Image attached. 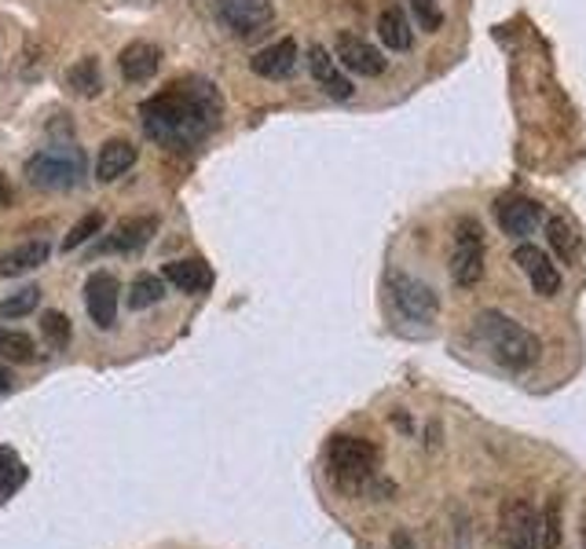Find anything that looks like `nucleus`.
<instances>
[{
	"mask_svg": "<svg viewBox=\"0 0 586 549\" xmlns=\"http://www.w3.org/2000/svg\"><path fill=\"white\" fill-rule=\"evenodd\" d=\"M224 99L216 85L202 82V77H188V82H172L166 92H158L140 107L143 132L155 143L169 147V151H188L199 147L216 125H221Z\"/></svg>",
	"mask_w": 586,
	"mask_h": 549,
	"instance_id": "1",
	"label": "nucleus"
},
{
	"mask_svg": "<svg viewBox=\"0 0 586 549\" xmlns=\"http://www.w3.org/2000/svg\"><path fill=\"white\" fill-rule=\"evenodd\" d=\"M473 337L491 352V359L505 366V370H528V366L539 359V352H543L532 330L521 326L505 312H496V308H488V312H480L473 319Z\"/></svg>",
	"mask_w": 586,
	"mask_h": 549,
	"instance_id": "2",
	"label": "nucleus"
},
{
	"mask_svg": "<svg viewBox=\"0 0 586 549\" xmlns=\"http://www.w3.org/2000/svg\"><path fill=\"white\" fill-rule=\"evenodd\" d=\"M85 173H88L85 151L74 143L44 147V151H38L26 162V180L44 191H71L85 180Z\"/></svg>",
	"mask_w": 586,
	"mask_h": 549,
	"instance_id": "3",
	"label": "nucleus"
},
{
	"mask_svg": "<svg viewBox=\"0 0 586 549\" xmlns=\"http://www.w3.org/2000/svg\"><path fill=\"white\" fill-rule=\"evenodd\" d=\"M488 249H484V227L477 216H462L455 224V246H451V279L458 286H477L484 279Z\"/></svg>",
	"mask_w": 586,
	"mask_h": 549,
	"instance_id": "4",
	"label": "nucleus"
},
{
	"mask_svg": "<svg viewBox=\"0 0 586 549\" xmlns=\"http://www.w3.org/2000/svg\"><path fill=\"white\" fill-rule=\"evenodd\" d=\"M388 297H393L396 312L411 319V323H436V315H440V293L429 282L415 279V274H393L388 279Z\"/></svg>",
	"mask_w": 586,
	"mask_h": 549,
	"instance_id": "5",
	"label": "nucleus"
},
{
	"mask_svg": "<svg viewBox=\"0 0 586 549\" xmlns=\"http://www.w3.org/2000/svg\"><path fill=\"white\" fill-rule=\"evenodd\" d=\"M216 15L235 37H260L275 22L271 0H216Z\"/></svg>",
	"mask_w": 586,
	"mask_h": 549,
	"instance_id": "6",
	"label": "nucleus"
},
{
	"mask_svg": "<svg viewBox=\"0 0 586 549\" xmlns=\"http://www.w3.org/2000/svg\"><path fill=\"white\" fill-rule=\"evenodd\" d=\"M327 458L341 480H366L377 465V448L363 437H334L327 448Z\"/></svg>",
	"mask_w": 586,
	"mask_h": 549,
	"instance_id": "7",
	"label": "nucleus"
},
{
	"mask_svg": "<svg viewBox=\"0 0 586 549\" xmlns=\"http://www.w3.org/2000/svg\"><path fill=\"white\" fill-rule=\"evenodd\" d=\"M502 549H539V517L524 498H505L499 517Z\"/></svg>",
	"mask_w": 586,
	"mask_h": 549,
	"instance_id": "8",
	"label": "nucleus"
},
{
	"mask_svg": "<svg viewBox=\"0 0 586 549\" xmlns=\"http://www.w3.org/2000/svg\"><path fill=\"white\" fill-rule=\"evenodd\" d=\"M334 60H338L349 74H360V77H377V74H385V66H388L385 55L377 52L371 41L355 37V33H338V41H334Z\"/></svg>",
	"mask_w": 586,
	"mask_h": 549,
	"instance_id": "9",
	"label": "nucleus"
},
{
	"mask_svg": "<svg viewBox=\"0 0 586 549\" xmlns=\"http://www.w3.org/2000/svg\"><path fill=\"white\" fill-rule=\"evenodd\" d=\"M513 265L528 274V282H532V290L539 297H557L561 293V271H557L554 260L546 257V249L521 243L513 249Z\"/></svg>",
	"mask_w": 586,
	"mask_h": 549,
	"instance_id": "10",
	"label": "nucleus"
},
{
	"mask_svg": "<svg viewBox=\"0 0 586 549\" xmlns=\"http://www.w3.org/2000/svg\"><path fill=\"white\" fill-rule=\"evenodd\" d=\"M118 293L121 286L114 279L110 271H96L92 279L85 282V308H88V319L96 323L99 330H110L118 323Z\"/></svg>",
	"mask_w": 586,
	"mask_h": 549,
	"instance_id": "11",
	"label": "nucleus"
},
{
	"mask_svg": "<svg viewBox=\"0 0 586 549\" xmlns=\"http://www.w3.org/2000/svg\"><path fill=\"white\" fill-rule=\"evenodd\" d=\"M496 220L510 238H524L543 224V209H539V202L528 198V194H502L496 202Z\"/></svg>",
	"mask_w": 586,
	"mask_h": 549,
	"instance_id": "12",
	"label": "nucleus"
},
{
	"mask_svg": "<svg viewBox=\"0 0 586 549\" xmlns=\"http://www.w3.org/2000/svg\"><path fill=\"white\" fill-rule=\"evenodd\" d=\"M158 232V216H129V220H121L114 232L103 238L96 246V254H136V249H143L151 243V235Z\"/></svg>",
	"mask_w": 586,
	"mask_h": 549,
	"instance_id": "13",
	"label": "nucleus"
},
{
	"mask_svg": "<svg viewBox=\"0 0 586 549\" xmlns=\"http://www.w3.org/2000/svg\"><path fill=\"white\" fill-rule=\"evenodd\" d=\"M308 71H312V82L327 92L330 99H352V82L349 74H344V66L330 55L323 44H312L308 49Z\"/></svg>",
	"mask_w": 586,
	"mask_h": 549,
	"instance_id": "14",
	"label": "nucleus"
},
{
	"mask_svg": "<svg viewBox=\"0 0 586 549\" xmlns=\"http://www.w3.org/2000/svg\"><path fill=\"white\" fill-rule=\"evenodd\" d=\"M249 66H253V74H257V77H268V82L290 77L294 66H297V41L283 37V41L268 44V49H260L257 55H253Z\"/></svg>",
	"mask_w": 586,
	"mask_h": 549,
	"instance_id": "15",
	"label": "nucleus"
},
{
	"mask_svg": "<svg viewBox=\"0 0 586 549\" xmlns=\"http://www.w3.org/2000/svg\"><path fill=\"white\" fill-rule=\"evenodd\" d=\"M166 282H172L177 290L199 297L213 290V268L205 265L202 257H183V260H169L166 265Z\"/></svg>",
	"mask_w": 586,
	"mask_h": 549,
	"instance_id": "16",
	"label": "nucleus"
},
{
	"mask_svg": "<svg viewBox=\"0 0 586 549\" xmlns=\"http://www.w3.org/2000/svg\"><path fill=\"white\" fill-rule=\"evenodd\" d=\"M118 66H121V74H125V82H151V77L158 74V66H162V52L155 49V44H147V41H132V44H125L121 55H118Z\"/></svg>",
	"mask_w": 586,
	"mask_h": 549,
	"instance_id": "17",
	"label": "nucleus"
},
{
	"mask_svg": "<svg viewBox=\"0 0 586 549\" xmlns=\"http://www.w3.org/2000/svg\"><path fill=\"white\" fill-rule=\"evenodd\" d=\"M52 246L49 243H22V246H11L0 254V279H19V274H26L33 268H41L44 260H49Z\"/></svg>",
	"mask_w": 586,
	"mask_h": 549,
	"instance_id": "18",
	"label": "nucleus"
},
{
	"mask_svg": "<svg viewBox=\"0 0 586 549\" xmlns=\"http://www.w3.org/2000/svg\"><path fill=\"white\" fill-rule=\"evenodd\" d=\"M136 165V147L129 140H121V136H114V140H107L99 147V158H96V180L110 183L125 176L129 169Z\"/></svg>",
	"mask_w": 586,
	"mask_h": 549,
	"instance_id": "19",
	"label": "nucleus"
},
{
	"mask_svg": "<svg viewBox=\"0 0 586 549\" xmlns=\"http://www.w3.org/2000/svg\"><path fill=\"white\" fill-rule=\"evenodd\" d=\"M377 37L388 52H411V44H415V30H411V19L404 8H385L382 15H377Z\"/></svg>",
	"mask_w": 586,
	"mask_h": 549,
	"instance_id": "20",
	"label": "nucleus"
},
{
	"mask_svg": "<svg viewBox=\"0 0 586 549\" xmlns=\"http://www.w3.org/2000/svg\"><path fill=\"white\" fill-rule=\"evenodd\" d=\"M66 88L74 92V96L82 99H96L103 92V74H99V60H92V55H85V60H77L71 71H66Z\"/></svg>",
	"mask_w": 586,
	"mask_h": 549,
	"instance_id": "21",
	"label": "nucleus"
},
{
	"mask_svg": "<svg viewBox=\"0 0 586 549\" xmlns=\"http://www.w3.org/2000/svg\"><path fill=\"white\" fill-rule=\"evenodd\" d=\"M546 243L554 246V254L572 265V260L579 257V235H576V224L568 220V216H550L546 220Z\"/></svg>",
	"mask_w": 586,
	"mask_h": 549,
	"instance_id": "22",
	"label": "nucleus"
},
{
	"mask_svg": "<svg viewBox=\"0 0 586 549\" xmlns=\"http://www.w3.org/2000/svg\"><path fill=\"white\" fill-rule=\"evenodd\" d=\"M162 297H166V279H162V274L143 271V274H136L132 286H129V308H136V312L158 304Z\"/></svg>",
	"mask_w": 586,
	"mask_h": 549,
	"instance_id": "23",
	"label": "nucleus"
},
{
	"mask_svg": "<svg viewBox=\"0 0 586 549\" xmlns=\"http://www.w3.org/2000/svg\"><path fill=\"white\" fill-rule=\"evenodd\" d=\"M26 480V465L19 462V454L11 448H0V502H8Z\"/></svg>",
	"mask_w": 586,
	"mask_h": 549,
	"instance_id": "24",
	"label": "nucleus"
},
{
	"mask_svg": "<svg viewBox=\"0 0 586 549\" xmlns=\"http://www.w3.org/2000/svg\"><path fill=\"white\" fill-rule=\"evenodd\" d=\"M0 356L11 359V363H33L38 345H33L30 334H19V330L0 326Z\"/></svg>",
	"mask_w": 586,
	"mask_h": 549,
	"instance_id": "25",
	"label": "nucleus"
},
{
	"mask_svg": "<svg viewBox=\"0 0 586 549\" xmlns=\"http://www.w3.org/2000/svg\"><path fill=\"white\" fill-rule=\"evenodd\" d=\"M41 334L55 352H66V345H71V337H74L71 319H66L63 312H44L41 315Z\"/></svg>",
	"mask_w": 586,
	"mask_h": 549,
	"instance_id": "26",
	"label": "nucleus"
},
{
	"mask_svg": "<svg viewBox=\"0 0 586 549\" xmlns=\"http://www.w3.org/2000/svg\"><path fill=\"white\" fill-rule=\"evenodd\" d=\"M38 304H41V290L38 286H26V290L11 293L8 301H0V319H22V315H30Z\"/></svg>",
	"mask_w": 586,
	"mask_h": 549,
	"instance_id": "27",
	"label": "nucleus"
},
{
	"mask_svg": "<svg viewBox=\"0 0 586 549\" xmlns=\"http://www.w3.org/2000/svg\"><path fill=\"white\" fill-rule=\"evenodd\" d=\"M103 232V213H85L82 220H77L74 227H71V235L63 238V249L71 254V249H77V246H85L88 238H96Z\"/></svg>",
	"mask_w": 586,
	"mask_h": 549,
	"instance_id": "28",
	"label": "nucleus"
},
{
	"mask_svg": "<svg viewBox=\"0 0 586 549\" xmlns=\"http://www.w3.org/2000/svg\"><path fill=\"white\" fill-rule=\"evenodd\" d=\"M561 546V502H550V509L539 520V549Z\"/></svg>",
	"mask_w": 586,
	"mask_h": 549,
	"instance_id": "29",
	"label": "nucleus"
},
{
	"mask_svg": "<svg viewBox=\"0 0 586 549\" xmlns=\"http://www.w3.org/2000/svg\"><path fill=\"white\" fill-rule=\"evenodd\" d=\"M411 11H415V19H418L422 30L436 33V30L444 26V11H440V4H436V0H411Z\"/></svg>",
	"mask_w": 586,
	"mask_h": 549,
	"instance_id": "30",
	"label": "nucleus"
},
{
	"mask_svg": "<svg viewBox=\"0 0 586 549\" xmlns=\"http://www.w3.org/2000/svg\"><path fill=\"white\" fill-rule=\"evenodd\" d=\"M11 202V187L4 183V176H0V205H8Z\"/></svg>",
	"mask_w": 586,
	"mask_h": 549,
	"instance_id": "31",
	"label": "nucleus"
},
{
	"mask_svg": "<svg viewBox=\"0 0 586 549\" xmlns=\"http://www.w3.org/2000/svg\"><path fill=\"white\" fill-rule=\"evenodd\" d=\"M11 388V374L4 370V366H0V392H8Z\"/></svg>",
	"mask_w": 586,
	"mask_h": 549,
	"instance_id": "32",
	"label": "nucleus"
}]
</instances>
